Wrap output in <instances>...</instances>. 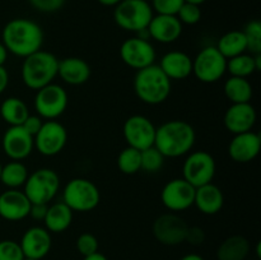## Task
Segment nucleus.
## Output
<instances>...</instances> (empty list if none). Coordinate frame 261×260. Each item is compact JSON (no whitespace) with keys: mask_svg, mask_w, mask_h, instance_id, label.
Wrapping results in <instances>:
<instances>
[{"mask_svg":"<svg viewBox=\"0 0 261 260\" xmlns=\"http://www.w3.org/2000/svg\"><path fill=\"white\" fill-rule=\"evenodd\" d=\"M206 0H185V3H190V4H195V5H199L200 7L201 4H204Z\"/></svg>","mask_w":261,"mask_h":260,"instance_id":"obj_48","label":"nucleus"},{"mask_svg":"<svg viewBox=\"0 0 261 260\" xmlns=\"http://www.w3.org/2000/svg\"><path fill=\"white\" fill-rule=\"evenodd\" d=\"M155 125L152 120L143 115H133L127 117L122 126V135L127 147L144 150L154 145Z\"/></svg>","mask_w":261,"mask_h":260,"instance_id":"obj_12","label":"nucleus"},{"mask_svg":"<svg viewBox=\"0 0 261 260\" xmlns=\"http://www.w3.org/2000/svg\"><path fill=\"white\" fill-rule=\"evenodd\" d=\"M33 139L35 148L40 154L54 157L65 148L68 143V132L58 120H46Z\"/></svg>","mask_w":261,"mask_h":260,"instance_id":"obj_13","label":"nucleus"},{"mask_svg":"<svg viewBox=\"0 0 261 260\" xmlns=\"http://www.w3.org/2000/svg\"><path fill=\"white\" fill-rule=\"evenodd\" d=\"M247 41V51L256 55L261 54V23L259 20H251L244 30Z\"/></svg>","mask_w":261,"mask_h":260,"instance_id":"obj_34","label":"nucleus"},{"mask_svg":"<svg viewBox=\"0 0 261 260\" xmlns=\"http://www.w3.org/2000/svg\"><path fill=\"white\" fill-rule=\"evenodd\" d=\"M180 260H204V257L201 256V255H198V254H188V255H185V256L181 257Z\"/></svg>","mask_w":261,"mask_h":260,"instance_id":"obj_47","label":"nucleus"},{"mask_svg":"<svg viewBox=\"0 0 261 260\" xmlns=\"http://www.w3.org/2000/svg\"><path fill=\"white\" fill-rule=\"evenodd\" d=\"M99 201V189L93 181L88 178H71L63 190V203H65L73 212H91L98 206Z\"/></svg>","mask_w":261,"mask_h":260,"instance_id":"obj_6","label":"nucleus"},{"mask_svg":"<svg viewBox=\"0 0 261 260\" xmlns=\"http://www.w3.org/2000/svg\"><path fill=\"white\" fill-rule=\"evenodd\" d=\"M8 84H9V73L5 66H0V94L7 89Z\"/></svg>","mask_w":261,"mask_h":260,"instance_id":"obj_43","label":"nucleus"},{"mask_svg":"<svg viewBox=\"0 0 261 260\" xmlns=\"http://www.w3.org/2000/svg\"><path fill=\"white\" fill-rule=\"evenodd\" d=\"M182 23L176 15L154 14L147 28L148 37L160 43H172L181 37Z\"/></svg>","mask_w":261,"mask_h":260,"instance_id":"obj_21","label":"nucleus"},{"mask_svg":"<svg viewBox=\"0 0 261 260\" xmlns=\"http://www.w3.org/2000/svg\"><path fill=\"white\" fill-rule=\"evenodd\" d=\"M76 250L83 257L98 252V240L94 235L84 232L76 239Z\"/></svg>","mask_w":261,"mask_h":260,"instance_id":"obj_38","label":"nucleus"},{"mask_svg":"<svg viewBox=\"0 0 261 260\" xmlns=\"http://www.w3.org/2000/svg\"><path fill=\"white\" fill-rule=\"evenodd\" d=\"M43 121L42 119H41L38 115H28L27 119L24 120V122L22 124V126L24 127L25 130H27L28 133H30L32 137H35L36 134L38 133V130L41 129V126H42Z\"/></svg>","mask_w":261,"mask_h":260,"instance_id":"obj_40","label":"nucleus"},{"mask_svg":"<svg viewBox=\"0 0 261 260\" xmlns=\"http://www.w3.org/2000/svg\"><path fill=\"white\" fill-rule=\"evenodd\" d=\"M28 115V106L19 97H8L0 105V116L9 126L22 125Z\"/></svg>","mask_w":261,"mask_h":260,"instance_id":"obj_27","label":"nucleus"},{"mask_svg":"<svg viewBox=\"0 0 261 260\" xmlns=\"http://www.w3.org/2000/svg\"><path fill=\"white\" fill-rule=\"evenodd\" d=\"M28 168L22 161H10L7 165H3L0 173V183L8 189H19L27 181Z\"/></svg>","mask_w":261,"mask_h":260,"instance_id":"obj_30","label":"nucleus"},{"mask_svg":"<svg viewBox=\"0 0 261 260\" xmlns=\"http://www.w3.org/2000/svg\"><path fill=\"white\" fill-rule=\"evenodd\" d=\"M48 204H31L30 209V217H32L36 221H42L47 212Z\"/></svg>","mask_w":261,"mask_h":260,"instance_id":"obj_42","label":"nucleus"},{"mask_svg":"<svg viewBox=\"0 0 261 260\" xmlns=\"http://www.w3.org/2000/svg\"><path fill=\"white\" fill-rule=\"evenodd\" d=\"M250 252V244L246 237L234 235L219 245L217 250L218 260H245Z\"/></svg>","mask_w":261,"mask_h":260,"instance_id":"obj_26","label":"nucleus"},{"mask_svg":"<svg viewBox=\"0 0 261 260\" xmlns=\"http://www.w3.org/2000/svg\"><path fill=\"white\" fill-rule=\"evenodd\" d=\"M24 254L22 251L19 242L13 240H2L0 241V260H23Z\"/></svg>","mask_w":261,"mask_h":260,"instance_id":"obj_36","label":"nucleus"},{"mask_svg":"<svg viewBox=\"0 0 261 260\" xmlns=\"http://www.w3.org/2000/svg\"><path fill=\"white\" fill-rule=\"evenodd\" d=\"M23 188L31 204H48L60 189V177L53 168H38L28 175Z\"/></svg>","mask_w":261,"mask_h":260,"instance_id":"obj_7","label":"nucleus"},{"mask_svg":"<svg viewBox=\"0 0 261 260\" xmlns=\"http://www.w3.org/2000/svg\"><path fill=\"white\" fill-rule=\"evenodd\" d=\"M83 260H109L101 252H94V254L89 255V256H84Z\"/></svg>","mask_w":261,"mask_h":260,"instance_id":"obj_46","label":"nucleus"},{"mask_svg":"<svg viewBox=\"0 0 261 260\" xmlns=\"http://www.w3.org/2000/svg\"><path fill=\"white\" fill-rule=\"evenodd\" d=\"M120 58L129 68L140 70L153 65L157 58L154 46L147 37L137 36L125 40L120 46Z\"/></svg>","mask_w":261,"mask_h":260,"instance_id":"obj_11","label":"nucleus"},{"mask_svg":"<svg viewBox=\"0 0 261 260\" xmlns=\"http://www.w3.org/2000/svg\"><path fill=\"white\" fill-rule=\"evenodd\" d=\"M150 7L157 14L176 15L185 0H150Z\"/></svg>","mask_w":261,"mask_h":260,"instance_id":"obj_37","label":"nucleus"},{"mask_svg":"<svg viewBox=\"0 0 261 260\" xmlns=\"http://www.w3.org/2000/svg\"><path fill=\"white\" fill-rule=\"evenodd\" d=\"M194 205L200 213L206 216H214L219 213L224 205L223 191L213 183L205 184L195 189Z\"/></svg>","mask_w":261,"mask_h":260,"instance_id":"obj_24","label":"nucleus"},{"mask_svg":"<svg viewBox=\"0 0 261 260\" xmlns=\"http://www.w3.org/2000/svg\"><path fill=\"white\" fill-rule=\"evenodd\" d=\"M2 147L12 161H23L35 149V139L22 125L9 126L3 135Z\"/></svg>","mask_w":261,"mask_h":260,"instance_id":"obj_16","label":"nucleus"},{"mask_svg":"<svg viewBox=\"0 0 261 260\" xmlns=\"http://www.w3.org/2000/svg\"><path fill=\"white\" fill-rule=\"evenodd\" d=\"M140 155H142V167H140V170L149 173H155L162 170L166 157L154 145L144 150H140Z\"/></svg>","mask_w":261,"mask_h":260,"instance_id":"obj_33","label":"nucleus"},{"mask_svg":"<svg viewBox=\"0 0 261 260\" xmlns=\"http://www.w3.org/2000/svg\"><path fill=\"white\" fill-rule=\"evenodd\" d=\"M153 15L150 3L145 0H122L114 9L115 23L127 32H145Z\"/></svg>","mask_w":261,"mask_h":260,"instance_id":"obj_5","label":"nucleus"},{"mask_svg":"<svg viewBox=\"0 0 261 260\" xmlns=\"http://www.w3.org/2000/svg\"><path fill=\"white\" fill-rule=\"evenodd\" d=\"M257 114L251 102L232 103L224 112L223 122L226 129L233 135L251 132L256 124Z\"/></svg>","mask_w":261,"mask_h":260,"instance_id":"obj_17","label":"nucleus"},{"mask_svg":"<svg viewBox=\"0 0 261 260\" xmlns=\"http://www.w3.org/2000/svg\"><path fill=\"white\" fill-rule=\"evenodd\" d=\"M23 260H36V259H30V257H24Z\"/></svg>","mask_w":261,"mask_h":260,"instance_id":"obj_50","label":"nucleus"},{"mask_svg":"<svg viewBox=\"0 0 261 260\" xmlns=\"http://www.w3.org/2000/svg\"><path fill=\"white\" fill-rule=\"evenodd\" d=\"M2 167H3V165H2V162H0V173H2Z\"/></svg>","mask_w":261,"mask_h":260,"instance_id":"obj_51","label":"nucleus"},{"mask_svg":"<svg viewBox=\"0 0 261 260\" xmlns=\"http://www.w3.org/2000/svg\"><path fill=\"white\" fill-rule=\"evenodd\" d=\"M256 255H257V257H261V244L260 242H257V245H256Z\"/></svg>","mask_w":261,"mask_h":260,"instance_id":"obj_49","label":"nucleus"},{"mask_svg":"<svg viewBox=\"0 0 261 260\" xmlns=\"http://www.w3.org/2000/svg\"><path fill=\"white\" fill-rule=\"evenodd\" d=\"M31 201L19 189H7L0 194V217L5 221L18 222L30 216Z\"/></svg>","mask_w":261,"mask_h":260,"instance_id":"obj_18","label":"nucleus"},{"mask_svg":"<svg viewBox=\"0 0 261 260\" xmlns=\"http://www.w3.org/2000/svg\"><path fill=\"white\" fill-rule=\"evenodd\" d=\"M195 189L182 177L173 178L163 186L161 191V200L172 213L184 212L194 205Z\"/></svg>","mask_w":261,"mask_h":260,"instance_id":"obj_14","label":"nucleus"},{"mask_svg":"<svg viewBox=\"0 0 261 260\" xmlns=\"http://www.w3.org/2000/svg\"><path fill=\"white\" fill-rule=\"evenodd\" d=\"M2 42L8 53L24 59L41 50L43 45V31L35 20L14 18L3 28Z\"/></svg>","mask_w":261,"mask_h":260,"instance_id":"obj_1","label":"nucleus"},{"mask_svg":"<svg viewBox=\"0 0 261 260\" xmlns=\"http://www.w3.org/2000/svg\"><path fill=\"white\" fill-rule=\"evenodd\" d=\"M8 54L9 53H8L7 47L3 45V42H0V66H4V64L7 63Z\"/></svg>","mask_w":261,"mask_h":260,"instance_id":"obj_44","label":"nucleus"},{"mask_svg":"<svg viewBox=\"0 0 261 260\" xmlns=\"http://www.w3.org/2000/svg\"><path fill=\"white\" fill-rule=\"evenodd\" d=\"M58 58L50 51L41 48L23 60L20 70L22 82L30 89L38 91L47 84L54 83L58 76Z\"/></svg>","mask_w":261,"mask_h":260,"instance_id":"obj_4","label":"nucleus"},{"mask_svg":"<svg viewBox=\"0 0 261 260\" xmlns=\"http://www.w3.org/2000/svg\"><path fill=\"white\" fill-rule=\"evenodd\" d=\"M216 160L205 150L190 152L184 161L182 178L194 188H199L213 181L216 176Z\"/></svg>","mask_w":261,"mask_h":260,"instance_id":"obj_10","label":"nucleus"},{"mask_svg":"<svg viewBox=\"0 0 261 260\" xmlns=\"http://www.w3.org/2000/svg\"><path fill=\"white\" fill-rule=\"evenodd\" d=\"M176 17L182 23V25H194L200 22L201 9L199 5L190 4V3H184V5L180 8Z\"/></svg>","mask_w":261,"mask_h":260,"instance_id":"obj_35","label":"nucleus"},{"mask_svg":"<svg viewBox=\"0 0 261 260\" xmlns=\"http://www.w3.org/2000/svg\"><path fill=\"white\" fill-rule=\"evenodd\" d=\"M117 167L125 175H134L139 172L142 167V155L140 150L126 147L117 155Z\"/></svg>","mask_w":261,"mask_h":260,"instance_id":"obj_32","label":"nucleus"},{"mask_svg":"<svg viewBox=\"0 0 261 260\" xmlns=\"http://www.w3.org/2000/svg\"><path fill=\"white\" fill-rule=\"evenodd\" d=\"M195 140L193 125L185 120H170L155 130L154 147L166 158H178L190 153Z\"/></svg>","mask_w":261,"mask_h":260,"instance_id":"obj_2","label":"nucleus"},{"mask_svg":"<svg viewBox=\"0 0 261 260\" xmlns=\"http://www.w3.org/2000/svg\"><path fill=\"white\" fill-rule=\"evenodd\" d=\"M68 92L60 84L51 83L36 91L35 110L41 119L56 120L68 109Z\"/></svg>","mask_w":261,"mask_h":260,"instance_id":"obj_9","label":"nucleus"},{"mask_svg":"<svg viewBox=\"0 0 261 260\" xmlns=\"http://www.w3.org/2000/svg\"><path fill=\"white\" fill-rule=\"evenodd\" d=\"M145 2H150V0H145Z\"/></svg>","mask_w":261,"mask_h":260,"instance_id":"obj_52","label":"nucleus"},{"mask_svg":"<svg viewBox=\"0 0 261 260\" xmlns=\"http://www.w3.org/2000/svg\"><path fill=\"white\" fill-rule=\"evenodd\" d=\"M91 66L84 59L76 58V56H69V58L59 60L58 76L61 81L70 86H81L87 83L91 78Z\"/></svg>","mask_w":261,"mask_h":260,"instance_id":"obj_22","label":"nucleus"},{"mask_svg":"<svg viewBox=\"0 0 261 260\" xmlns=\"http://www.w3.org/2000/svg\"><path fill=\"white\" fill-rule=\"evenodd\" d=\"M19 245L24 257L41 260L50 252L53 239L45 227L33 226L23 233Z\"/></svg>","mask_w":261,"mask_h":260,"instance_id":"obj_19","label":"nucleus"},{"mask_svg":"<svg viewBox=\"0 0 261 260\" xmlns=\"http://www.w3.org/2000/svg\"><path fill=\"white\" fill-rule=\"evenodd\" d=\"M97 2L99 3L101 5H103V7H116L119 3H121L122 0H97Z\"/></svg>","mask_w":261,"mask_h":260,"instance_id":"obj_45","label":"nucleus"},{"mask_svg":"<svg viewBox=\"0 0 261 260\" xmlns=\"http://www.w3.org/2000/svg\"><path fill=\"white\" fill-rule=\"evenodd\" d=\"M227 73V59L216 46L201 48L193 59V74L203 83H216Z\"/></svg>","mask_w":261,"mask_h":260,"instance_id":"obj_8","label":"nucleus"},{"mask_svg":"<svg viewBox=\"0 0 261 260\" xmlns=\"http://www.w3.org/2000/svg\"><path fill=\"white\" fill-rule=\"evenodd\" d=\"M227 71L231 76H240V78H249L250 75L257 71L255 65V58L252 54H241L234 58L227 60Z\"/></svg>","mask_w":261,"mask_h":260,"instance_id":"obj_31","label":"nucleus"},{"mask_svg":"<svg viewBox=\"0 0 261 260\" xmlns=\"http://www.w3.org/2000/svg\"><path fill=\"white\" fill-rule=\"evenodd\" d=\"M160 68L171 81H184L193 74V59L184 51H170L161 58Z\"/></svg>","mask_w":261,"mask_h":260,"instance_id":"obj_23","label":"nucleus"},{"mask_svg":"<svg viewBox=\"0 0 261 260\" xmlns=\"http://www.w3.org/2000/svg\"><path fill=\"white\" fill-rule=\"evenodd\" d=\"M216 47L218 48L219 53H221L227 60L246 53L247 41L246 37H245L244 31L234 30L224 33V35L218 40V43H217Z\"/></svg>","mask_w":261,"mask_h":260,"instance_id":"obj_29","label":"nucleus"},{"mask_svg":"<svg viewBox=\"0 0 261 260\" xmlns=\"http://www.w3.org/2000/svg\"><path fill=\"white\" fill-rule=\"evenodd\" d=\"M73 213L74 212L63 201L51 204L43 218L45 228L50 233H61L66 231L73 222Z\"/></svg>","mask_w":261,"mask_h":260,"instance_id":"obj_25","label":"nucleus"},{"mask_svg":"<svg viewBox=\"0 0 261 260\" xmlns=\"http://www.w3.org/2000/svg\"><path fill=\"white\" fill-rule=\"evenodd\" d=\"M160 65L147 66L137 70L134 76V92L138 98L147 105H161L170 97L172 83Z\"/></svg>","mask_w":261,"mask_h":260,"instance_id":"obj_3","label":"nucleus"},{"mask_svg":"<svg viewBox=\"0 0 261 260\" xmlns=\"http://www.w3.org/2000/svg\"><path fill=\"white\" fill-rule=\"evenodd\" d=\"M224 94L231 103H247L251 102L254 89L247 78L229 76L223 86Z\"/></svg>","mask_w":261,"mask_h":260,"instance_id":"obj_28","label":"nucleus"},{"mask_svg":"<svg viewBox=\"0 0 261 260\" xmlns=\"http://www.w3.org/2000/svg\"><path fill=\"white\" fill-rule=\"evenodd\" d=\"M261 138L257 133L246 132L233 135L228 144V154L234 162L249 163L259 155Z\"/></svg>","mask_w":261,"mask_h":260,"instance_id":"obj_20","label":"nucleus"},{"mask_svg":"<svg viewBox=\"0 0 261 260\" xmlns=\"http://www.w3.org/2000/svg\"><path fill=\"white\" fill-rule=\"evenodd\" d=\"M205 240V233L200 227H189L185 241L191 245H200Z\"/></svg>","mask_w":261,"mask_h":260,"instance_id":"obj_41","label":"nucleus"},{"mask_svg":"<svg viewBox=\"0 0 261 260\" xmlns=\"http://www.w3.org/2000/svg\"><path fill=\"white\" fill-rule=\"evenodd\" d=\"M31 7L41 13H55L64 7L66 0H28Z\"/></svg>","mask_w":261,"mask_h":260,"instance_id":"obj_39","label":"nucleus"},{"mask_svg":"<svg viewBox=\"0 0 261 260\" xmlns=\"http://www.w3.org/2000/svg\"><path fill=\"white\" fill-rule=\"evenodd\" d=\"M189 224L176 213H166L158 217L153 223V235L161 244L175 246L185 241Z\"/></svg>","mask_w":261,"mask_h":260,"instance_id":"obj_15","label":"nucleus"}]
</instances>
